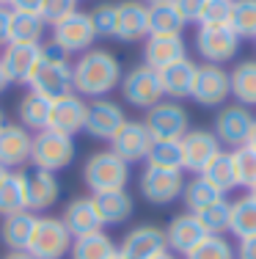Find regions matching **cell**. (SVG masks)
I'll use <instances>...</instances> for the list:
<instances>
[{"instance_id":"cell-29","label":"cell","mask_w":256,"mask_h":259,"mask_svg":"<svg viewBox=\"0 0 256 259\" xmlns=\"http://www.w3.org/2000/svg\"><path fill=\"white\" fill-rule=\"evenodd\" d=\"M50 108L53 102L47 97L36 94V91H28L25 97L17 105V116H20V124L30 130V133H41L50 124Z\"/></svg>"},{"instance_id":"cell-47","label":"cell","mask_w":256,"mask_h":259,"mask_svg":"<svg viewBox=\"0 0 256 259\" xmlns=\"http://www.w3.org/2000/svg\"><path fill=\"white\" fill-rule=\"evenodd\" d=\"M237 259H256V237H245L237 245Z\"/></svg>"},{"instance_id":"cell-36","label":"cell","mask_w":256,"mask_h":259,"mask_svg":"<svg viewBox=\"0 0 256 259\" xmlns=\"http://www.w3.org/2000/svg\"><path fill=\"white\" fill-rule=\"evenodd\" d=\"M182 201H185L187 212H198V209L215 204V201H223V193L215 190L207 180H201L196 174V180L185 182V190H182Z\"/></svg>"},{"instance_id":"cell-56","label":"cell","mask_w":256,"mask_h":259,"mask_svg":"<svg viewBox=\"0 0 256 259\" xmlns=\"http://www.w3.org/2000/svg\"><path fill=\"white\" fill-rule=\"evenodd\" d=\"M111 259H124V256H121V254H119V251H116V254H113Z\"/></svg>"},{"instance_id":"cell-24","label":"cell","mask_w":256,"mask_h":259,"mask_svg":"<svg viewBox=\"0 0 256 259\" xmlns=\"http://www.w3.org/2000/svg\"><path fill=\"white\" fill-rule=\"evenodd\" d=\"M149 36V6L141 0H121L119 22H116V39L138 41Z\"/></svg>"},{"instance_id":"cell-16","label":"cell","mask_w":256,"mask_h":259,"mask_svg":"<svg viewBox=\"0 0 256 259\" xmlns=\"http://www.w3.org/2000/svg\"><path fill=\"white\" fill-rule=\"evenodd\" d=\"M41 53H44L41 45H6L0 53V66L9 83H28L41 61Z\"/></svg>"},{"instance_id":"cell-38","label":"cell","mask_w":256,"mask_h":259,"mask_svg":"<svg viewBox=\"0 0 256 259\" xmlns=\"http://www.w3.org/2000/svg\"><path fill=\"white\" fill-rule=\"evenodd\" d=\"M146 165H151V168H174V171H182L179 141H151L149 155H146Z\"/></svg>"},{"instance_id":"cell-41","label":"cell","mask_w":256,"mask_h":259,"mask_svg":"<svg viewBox=\"0 0 256 259\" xmlns=\"http://www.w3.org/2000/svg\"><path fill=\"white\" fill-rule=\"evenodd\" d=\"M231 160H234L237 185L251 190L256 185V149H251V146H240V149L231 152Z\"/></svg>"},{"instance_id":"cell-42","label":"cell","mask_w":256,"mask_h":259,"mask_svg":"<svg viewBox=\"0 0 256 259\" xmlns=\"http://www.w3.org/2000/svg\"><path fill=\"white\" fill-rule=\"evenodd\" d=\"M91 25L96 36H116V22H119V3H99L94 11H88Z\"/></svg>"},{"instance_id":"cell-49","label":"cell","mask_w":256,"mask_h":259,"mask_svg":"<svg viewBox=\"0 0 256 259\" xmlns=\"http://www.w3.org/2000/svg\"><path fill=\"white\" fill-rule=\"evenodd\" d=\"M0 259H33L28 254V251H9V254H3Z\"/></svg>"},{"instance_id":"cell-23","label":"cell","mask_w":256,"mask_h":259,"mask_svg":"<svg viewBox=\"0 0 256 259\" xmlns=\"http://www.w3.org/2000/svg\"><path fill=\"white\" fill-rule=\"evenodd\" d=\"M204 237H207V232H204V226L198 224V218L193 212L176 215V218L168 224V229H166L168 251H174L176 256H185L187 251L196 248Z\"/></svg>"},{"instance_id":"cell-43","label":"cell","mask_w":256,"mask_h":259,"mask_svg":"<svg viewBox=\"0 0 256 259\" xmlns=\"http://www.w3.org/2000/svg\"><path fill=\"white\" fill-rule=\"evenodd\" d=\"M231 6H234V0H207L198 17V25H229Z\"/></svg>"},{"instance_id":"cell-22","label":"cell","mask_w":256,"mask_h":259,"mask_svg":"<svg viewBox=\"0 0 256 259\" xmlns=\"http://www.w3.org/2000/svg\"><path fill=\"white\" fill-rule=\"evenodd\" d=\"M196 72H198V64H193L190 58H182L176 64L160 69V85H163V94L168 100L179 102V100H187L193 97V85H196Z\"/></svg>"},{"instance_id":"cell-52","label":"cell","mask_w":256,"mask_h":259,"mask_svg":"<svg viewBox=\"0 0 256 259\" xmlns=\"http://www.w3.org/2000/svg\"><path fill=\"white\" fill-rule=\"evenodd\" d=\"M155 259H179V256H176L174 251H163V254H160V256H155Z\"/></svg>"},{"instance_id":"cell-30","label":"cell","mask_w":256,"mask_h":259,"mask_svg":"<svg viewBox=\"0 0 256 259\" xmlns=\"http://www.w3.org/2000/svg\"><path fill=\"white\" fill-rule=\"evenodd\" d=\"M44 20L39 14H25V11H11L9 25V45H41L44 36Z\"/></svg>"},{"instance_id":"cell-48","label":"cell","mask_w":256,"mask_h":259,"mask_svg":"<svg viewBox=\"0 0 256 259\" xmlns=\"http://www.w3.org/2000/svg\"><path fill=\"white\" fill-rule=\"evenodd\" d=\"M9 25H11V9L0 6V47L9 45Z\"/></svg>"},{"instance_id":"cell-33","label":"cell","mask_w":256,"mask_h":259,"mask_svg":"<svg viewBox=\"0 0 256 259\" xmlns=\"http://www.w3.org/2000/svg\"><path fill=\"white\" fill-rule=\"evenodd\" d=\"M229 83H231V97L237 100V105H245V108L256 105V61L237 64L234 72H229Z\"/></svg>"},{"instance_id":"cell-39","label":"cell","mask_w":256,"mask_h":259,"mask_svg":"<svg viewBox=\"0 0 256 259\" xmlns=\"http://www.w3.org/2000/svg\"><path fill=\"white\" fill-rule=\"evenodd\" d=\"M182 259H237V254L234 245L223 234H207L196 248H190Z\"/></svg>"},{"instance_id":"cell-35","label":"cell","mask_w":256,"mask_h":259,"mask_svg":"<svg viewBox=\"0 0 256 259\" xmlns=\"http://www.w3.org/2000/svg\"><path fill=\"white\" fill-rule=\"evenodd\" d=\"M182 28H185V20H182L179 11L174 9V3L149 6V33L182 36Z\"/></svg>"},{"instance_id":"cell-55","label":"cell","mask_w":256,"mask_h":259,"mask_svg":"<svg viewBox=\"0 0 256 259\" xmlns=\"http://www.w3.org/2000/svg\"><path fill=\"white\" fill-rule=\"evenodd\" d=\"M248 196H253V199H256V185H253V188H251V190H248Z\"/></svg>"},{"instance_id":"cell-15","label":"cell","mask_w":256,"mask_h":259,"mask_svg":"<svg viewBox=\"0 0 256 259\" xmlns=\"http://www.w3.org/2000/svg\"><path fill=\"white\" fill-rule=\"evenodd\" d=\"M231 97L229 72L218 64H204L196 72V85H193V100L204 108H218Z\"/></svg>"},{"instance_id":"cell-1","label":"cell","mask_w":256,"mask_h":259,"mask_svg":"<svg viewBox=\"0 0 256 259\" xmlns=\"http://www.w3.org/2000/svg\"><path fill=\"white\" fill-rule=\"evenodd\" d=\"M121 64L111 50L91 47L72 64V85L83 100H102L121 83Z\"/></svg>"},{"instance_id":"cell-12","label":"cell","mask_w":256,"mask_h":259,"mask_svg":"<svg viewBox=\"0 0 256 259\" xmlns=\"http://www.w3.org/2000/svg\"><path fill=\"white\" fill-rule=\"evenodd\" d=\"M124 121H127L124 108H121L119 102L102 97V100H91L88 102V113H85L83 133H88L94 141H108V144H111L113 135L121 130Z\"/></svg>"},{"instance_id":"cell-25","label":"cell","mask_w":256,"mask_h":259,"mask_svg":"<svg viewBox=\"0 0 256 259\" xmlns=\"http://www.w3.org/2000/svg\"><path fill=\"white\" fill-rule=\"evenodd\" d=\"M36 218H39V215L30 212V209L6 215V218L0 221V243L9 251H28L30 237H33V229H36Z\"/></svg>"},{"instance_id":"cell-21","label":"cell","mask_w":256,"mask_h":259,"mask_svg":"<svg viewBox=\"0 0 256 259\" xmlns=\"http://www.w3.org/2000/svg\"><path fill=\"white\" fill-rule=\"evenodd\" d=\"M61 221H64V226L69 229L72 237H83V234L102 229V218L96 212L94 196H77V199H72L64 207V212H61Z\"/></svg>"},{"instance_id":"cell-44","label":"cell","mask_w":256,"mask_h":259,"mask_svg":"<svg viewBox=\"0 0 256 259\" xmlns=\"http://www.w3.org/2000/svg\"><path fill=\"white\" fill-rule=\"evenodd\" d=\"M75 11H77V0H44L39 17L44 20V25H56V22L75 14Z\"/></svg>"},{"instance_id":"cell-2","label":"cell","mask_w":256,"mask_h":259,"mask_svg":"<svg viewBox=\"0 0 256 259\" xmlns=\"http://www.w3.org/2000/svg\"><path fill=\"white\" fill-rule=\"evenodd\" d=\"M83 182L96 193H111V190H127L130 182V163H124L113 149H99L83 163Z\"/></svg>"},{"instance_id":"cell-50","label":"cell","mask_w":256,"mask_h":259,"mask_svg":"<svg viewBox=\"0 0 256 259\" xmlns=\"http://www.w3.org/2000/svg\"><path fill=\"white\" fill-rule=\"evenodd\" d=\"M9 89V77H6V72H3V66H0V94Z\"/></svg>"},{"instance_id":"cell-26","label":"cell","mask_w":256,"mask_h":259,"mask_svg":"<svg viewBox=\"0 0 256 259\" xmlns=\"http://www.w3.org/2000/svg\"><path fill=\"white\" fill-rule=\"evenodd\" d=\"M61 196V182L53 171H39L28 174V209L30 212H47Z\"/></svg>"},{"instance_id":"cell-19","label":"cell","mask_w":256,"mask_h":259,"mask_svg":"<svg viewBox=\"0 0 256 259\" xmlns=\"http://www.w3.org/2000/svg\"><path fill=\"white\" fill-rule=\"evenodd\" d=\"M151 141H155V138L149 135V130H146L143 121L127 119L124 124H121L119 133L113 135L111 149H113L121 160H124V163H138V160H146Z\"/></svg>"},{"instance_id":"cell-31","label":"cell","mask_w":256,"mask_h":259,"mask_svg":"<svg viewBox=\"0 0 256 259\" xmlns=\"http://www.w3.org/2000/svg\"><path fill=\"white\" fill-rule=\"evenodd\" d=\"M116 251L119 248L113 245V240L99 229V232H91V234L72 240L69 259H111Z\"/></svg>"},{"instance_id":"cell-58","label":"cell","mask_w":256,"mask_h":259,"mask_svg":"<svg viewBox=\"0 0 256 259\" xmlns=\"http://www.w3.org/2000/svg\"><path fill=\"white\" fill-rule=\"evenodd\" d=\"M11 3V0H0V6H9Z\"/></svg>"},{"instance_id":"cell-45","label":"cell","mask_w":256,"mask_h":259,"mask_svg":"<svg viewBox=\"0 0 256 259\" xmlns=\"http://www.w3.org/2000/svg\"><path fill=\"white\" fill-rule=\"evenodd\" d=\"M171 3H174V9L179 11V17L185 20V25H187V22H198L207 0H171Z\"/></svg>"},{"instance_id":"cell-9","label":"cell","mask_w":256,"mask_h":259,"mask_svg":"<svg viewBox=\"0 0 256 259\" xmlns=\"http://www.w3.org/2000/svg\"><path fill=\"white\" fill-rule=\"evenodd\" d=\"M138 190L149 204H171V201L182 199V190H185V174L174 168H151L146 165L138 177Z\"/></svg>"},{"instance_id":"cell-6","label":"cell","mask_w":256,"mask_h":259,"mask_svg":"<svg viewBox=\"0 0 256 259\" xmlns=\"http://www.w3.org/2000/svg\"><path fill=\"white\" fill-rule=\"evenodd\" d=\"M119 89H121V97H124L127 105L141 108V110H149V108H155L157 102L166 100L157 69H151V66H146V64L132 66L127 75H121Z\"/></svg>"},{"instance_id":"cell-17","label":"cell","mask_w":256,"mask_h":259,"mask_svg":"<svg viewBox=\"0 0 256 259\" xmlns=\"http://www.w3.org/2000/svg\"><path fill=\"white\" fill-rule=\"evenodd\" d=\"M30 146H33V133L22 124H6L0 130V165L6 171H20L30 163Z\"/></svg>"},{"instance_id":"cell-32","label":"cell","mask_w":256,"mask_h":259,"mask_svg":"<svg viewBox=\"0 0 256 259\" xmlns=\"http://www.w3.org/2000/svg\"><path fill=\"white\" fill-rule=\"evenodd\" d=\"M201 180H207L215 190H221V193H229V190L237 188V174H234V160H231V152H218L215 157L210 160V163L204 165V171H201Z\"/></svg>"},{"instance_id":"cell-34","label":"cell","mask_w":256,"mask_h":259,"mask_svg":"<svg viewBox=\"0 0 256 259\" xmlns=\"http://www.w3.org/2000/svg\"><path fill=\"white\" fill-rule=\"evenodd\" d=\"M229 232L240 240L256 237V199L253 196H242V199H237L231 204Z\"/></svg>"},{"instance_id":"cell-18","label":"cell","mask_w":256,"mask_h":259,"mask_svg":"<svg viewBox=\"0 0 256 259\" xmlns=\"http://www.w3.org/2000/svg\"><path fill=\"white\" fill-rule=\"evenodd\" d=\"M85 113H88V102H85L80 94L72 91V94H66V97H61V100L53 102L50 124L47 127L75 138V135L83 133V127H85Z\"/></svg>"},{"instance_id":"cell-5","label":"cell","mask_w":256,"mask_h":259,"mask_svg":"<svg viewBox=\"0 0 256 259\" xmlns=\"http://www.w3.org/2000/svg\"><path fill=\"white\" fill-rule=\"evenodd\" d=\"M72 234L64 226V221L56 215H39L36 218V229L30 237L28 254L33 259H64L69 256L72 248Z\"/></svg>"},{"instance_id":"cell-14","label":"cell","mask_w":256,"mask_h":259,"mask_svg":"<svg viewBox=\"0 0 256 259\" xmlns=\"http://www.w3.org/2000/svg\"><path fill=\"white\" fill-rule=\"evenodd\" d=\"M179 149H182V171L201 174L204 165L221 152V141L210 130H187L179 141Z\"/></svg>"},{"instance_id":"cell-54","label":"cell","mask_w":256,"mask_h":259,"mask_svg":"<svg viewBox=\"0 0 256 259\" xmlns=\"http://www.w3.org/2000/svg\"><path fill=\"white\" fill-rule=\"evenodd\" d=\"M6 124H9V121H6V113H3V108H0V130H3Z\"/></svg>"},{"instance_id":"cell-3","label":"cell","mask_w":256,"mask_h":259,"mask_svg":"<svg viewBox=\"0 0 256 259\" xmlns=\"http://www.w3.org/2000/svg\"><path fill=\"white\" fill-rule=\"evenodd\" d=\"M28 85H30V91L47 97L50 102L72 94L75 85H72V64H69V58H66L64 53H58L56 47H53V50H44L41 53L39 66H36V72L28 80Z\"/></svg>"},{"instance_id":"cell-46","label":"cell","mask_w":256,"mask_h":259,"mask_svg":"<svg viewBox=\"0 0 256 259\" xmlns=\"http://www.w3.org/2000/svg\"><path fill=\"white\" fill-rule=\"evenodd\" d=\"M11 11H25V14H39L44 0H11Z\"/></svg>"},{"instance_id":"cell-57","label":"cell","mask_w":256,"mask_h":259,"mask_svg":"<svg viewBox=\"0 0 256 259\" xmlns=\"http://www.w3.org/2000/svg\"><path fill=\"white\" fill-rule=\"evenodd\" d=\"M3 177H6V168H3V165H0V180H3Z\"/></svg>"},{"instance_id":"cell-4","label":"cell","mask_w":256,"mask_h":259,"mask_svg":"<svg viewBox=\"0 0 256 259\" xmlns=\"http://www.w3.org/2000/svg\"><path fill=\"white\" fill-rule=\"evenodd\" d=\"M77 155L75 138L64 133H56V130H41V133H33V146H30V165L39 171H58L69 168L72 160Z\"/></svg>"},{"instance_id":"cell-37","label":"cell","mask_w":256,"mask_h":259,"mask_svg":"<svg viewBox=\"0 0 256 259\" xmlns=\"http://www.w3.org/2000/svg\"><path fill=\"white\" fill-rule=\"evenodd\" d=\"M229 28L240 39H256V0H234Z\"/></svg>"},{"instance_id":"cell-27","label":"cell","mask_w":256,"mask_h":259,"mask_svg":"<svg viewBox=\"0 0 256 259\" xmlns=\"http://www.w3.org/2000/svg\"><path fill=\"white\" fill-rule=\"evenodd\" d=\"M28 209V174L25 171H6L0 180V218Z\"/></svg>"},{"instance_id":"cell-51","label":"cell","mask_w":256,"mask_h":259,"mask_svg":"<svg viewBox=\"0 0 256 259\" xmlns=\"http://www.w3.org/2000/svg\"><path fill=\"white\" fill-rule=\"evenodd\" d=\"M248 146L256 149V121H253V130H251V138H248Z\"/></svg>"},{"instance_id":"cell-11","label":"cell","mask_w":256,"mask_h":259,"mask_svg":"<svg viewBox=\"0 0 256 259\" xmlns=\"http://www.w3.org/2000/svg\"><path fill=\"white\" fill-rule=\"evenodd\" d=\"M196 50L207 64H218L231 61L240 50V36L229 25H201L196 33Z\"/></svg>"},{"instance_id":"cell-40","label":"cell","mask_w":256,"mask_h":259,"mask_svg":"<svg viewBox=\"0 0 256 259\" xmlns=\"http://www.w3.org/2000/svg\"><path fill=\"white\" fill-rule=\"evenodd\" d=\"M198 218V224L204 226L207 234H226L229 232V218H231V204L226 199L223 201H215V204L198 209V212H193Z\"/></svg>"},{"instance_id":"cell-10","label":"cell","mask_w":256,"mask_h":259,"mask_svg":"<svg viewBox=\"0 0 256 259\" xmlns=\"http://www.w3.org/2000/svg\"><path fill=\"white\" fill-rule=\"evenodd\" d=\"M253 113L245 105H223L215 116V138L221 141V146L226 149H240V146H248V138H251L253 130Z\"/></svg>"},{"instance_id":"cell-7","label":"cell","mask_w":256,"mask_h":259,"mask_svg":"<svg viewBox=\"0 0 256 259\" xmlns=\"http://www.w3.org/2000/svg\"><path fill=\"white\" fill-rule=\"evenodd\" d=\"M96 33L94 25H91L88 11H75V14L64 17L61 22L53 25V47L58 53H64L66 58L69 55H83L85 50H91Z\"/></svg>"},{"instance_id":"cell-53","label":"cell","mask_w":256,"mask_h":259,"mask_svg":"<svg viewBox=\"0 0 256 259\" xmlns=\"http://www.w3.org/2000/svg\"><path fill=\"white\" fill-rule=\"evenodd\" d=\"M141 3H146V6H157V3H171V0H141Z\"/></svg>"},{"instance_id":"cell-28","label":"cell","mask_w":256,"mask_h":259,"mask_svg":"<svg viewBox=\"0 0 256 259\" xmlns=\"http://www.w3.org/2000/svg\"><path fill=\"white\" fill-rule=\"evenodd\" d=\"M96 212L102 218V226H119L124 221H130L135 201L127 190H111V193H96L94 196Z\"/></svg>"},{"instance_id":"cell-8","label":"cell","mask_w":256,"mask_h":259,"mask_svg":"<svg viewBox=\"0 0 256 259\" xmlns=\"http://www.w3.org/2000/svg\"><path fill=\"white\" fill-rule=\"evenodd\" d=\"M143 124L155 141H182V135L190 130V116L179 102L163 100L146 110Z\"/></svg>"},{"instance_id":"cell-13","label":"cell","mask_w":256,"mask_h":259,"mask_svg":"<svg viewBox=\"0 0 256 259\" xmlns=\"http://www.w3.org/2000/svg\"><path fill=\"white\" fill-rule=\"evenodd\" d=\"M163 251H168L166 229H160L155 224H141L135 229H130L119 245V254L124 259H155Z\"/></svg>"},{"instance_id":"cell-20","label":"cell","mask_w":256,"mask_h":259,"mask_svg":"<svg viewBox=\"0 0 256 259\" xmlns=\"http://www.w3.org/2000/svg\"><path fill=\"white\" fill-rule=\"evenodd\" d=\"M187 58V47L182 36H163V33H149L143 47V64L151 69H166L176 61Z\"/></svg>"}]
</instances>
